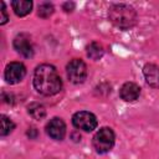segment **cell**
Segmentation results:
<instances>
[{"label":"cell","mask_w":159,"mask_h":159,"mask_svg":"<svg viewBox=\"0 0 159 159\" xmlns=\"http://www.w3.org/2000/svg\"><path fill=\"white\" fill-rule=\"evenodd\" d=\"M34 87L43 96H53L61 91L62 81L53 66L43 63L37 66L35 70Z\"/></svg>","instance_id":"cell-1"},{"label":"cell","mask_w":159,"mask_h":159,"mask_svg":"<svg viewBox=\"0 0 159 159\" xmlns=\"http://www.w3.org/2000/svg\"><path fill=\"white\" fill-rule=\"evenodd\" d=\"M108 17L113 25L122 30H128L137 24L135 10L125 4H116L109 7Z\"/></svg>","instance_id":"cell-2"},{"label":"cell","mask_w":159,"mask_h":159,"mask_svg":"<svg viewBox=\"0 0 159 159\" xmlns=\"http://www.w3.org/2000/svg\"><path fill=\"white\" fill-rule=\"evenodd\" d=\"M114 145V133L111 128H101L93 137V147L97 153L104 154L109 152Z\"/></svg>","instance_id":"cell-3"},{"label":"cell","mask_w":159,"mask_h":159,"mask_svg":"<svg viewBox=\"0 0 159 159\" xmlns=\"http://www.w3.org/2000/svg\"><path fill=\"white\" fill-rule=\"evenodd\" d=\"M67 77L72 83H82L87 77V66L80 58H73L66 67Z\"/></svg>","instance_id":"cell-4"},{"label":"cell","mask_w":159,"mask_h":159,"mask_svg":"<svg viewBox=\"0 0 159 159\" xmlns=\"http://www.w3.org/2000/svg\"><path fill=\"white\" fill-rule=\"evenodd\" d=\"M72 123L76 128L86 130V132L93 130L98 124L96 116L87 111H81V112L75 113L72 117Z\"/></svg>","instance_id":"cell-5"},{"label":"cell","mask_w":159,"mask_h":159,"mask_svg":"<svg viewBox=\"0 0 159 159\" xmlns=\"http://www.w3.org/2000/svg\"><path fill=\"white\" fill-rule=\"evenodd\" d=\"M26 75V68L21 62H11L5 68V80L10 84L19 83Z\"/></svg>","instance_id":"cell-6"},{"label":"cell","mask_w":159,"mask_h":159,"mask_svg":"<svg viewBox=\"0 0 159 159\" xmlns=\"http://www.w3.org/2000/svg\"><path fill=\"white\" fill-rule=\"evenodd\" d=\"M14 47L20 55H22L26 58L34 56V46L31 39L26 34H20L14 39Z\"/></svg>","instance_id":"cell-7"},{"label":"cell","mask_w":159,"mask_h":159,"mask_svg":"<svg viewBox=\"0 0 159 159\" xmlns=\"http://www.w3.org/2000/svg\"><path fill=\"white\" fill-rule=\"evenodd\" d=\"M46 133L56 140H62L66 134V124L61 118H52L47 124H46Z\"/></svg>","instance_id":"cell-8"},{"label":"cell","mask_w":159,"mask_h":159,"mask_svg":"<svg viewBox=\"0 0 159 159\" xmlns=\"http://www.w3.org/2000/svg\"><path fill=\"white\" fill-rule=\"evenodd\" d=\"M139 94H140V88L134 82H125L119 89V96L125 102H134L135 99H138Z\"/></svg>","instance_id":"cell-9"},{"label":"cell","mask_w":159,"mask_h":159,"mask_svg":"<svg viewBox=\"0 0 159 159\" xmlns=\"http://www.w3.org/2000/svg\"><path fill=\"white\" fill-rule=\"evenodd\" d=\"M147 83L153 88H159V67L154 63H147L143 68Z\"/></svg>","instance_id":"cell-10"},{"label":"cell","mask_w":159,"mask_h":159,"mask_svg":"<svg viewBox=\"0 0 159 159\" xmlns=\"http://www.w3.org/2000/svg\"><path fill=\"white\" fill-rule=\"evenodd\" d=\"M11 6L17 16H25L31 11L32 2L30 0H14L11 2Z\"/></svg>","instance_id":"cell-11"},{"label":"cell","mask_w":159,"mask_h":159,"mask_svg":"<svg viewBox=\"0 0 159 159\" xmlns=\"http://www.w3.org/2000/svg\"><path fill=\"white\" fill-rule=\"evenodd\" d=\"M27 112H29V114H30L34 119H37V120L45 118V116H46V109H45V107H43L42 104H40V103H36V102L29 104Z\"/></svg>","instance_id":"cell-12"},{"label":"cell","mask_w":159,"mask_h":159,"mask_svg":"<svg viewBox=\"0 0 159 159\" xmlns=\"http://www.w3.org/2000/svg\"><path fill=\"white\" fill-rule=\"evenodd\" d=\"M103 53H104V50L99 42L93 41L87 46V56L92 60H99L103 56Z\"/></svg>","instance_id":"cell-13"},{"label":"cell","mask_w":159,"mask_h":159,"mask_svg":"<svg viewBox=\"0 0 159 159\" xmlns=\"http://www.w3.org/2000/svg\"><path fill=\"white\" fill-rule=\"evenodd\" d=\"M0 123H1V127H0V135L1 137L7 135L15 128V123L10 118H7L6 116H4V114L0 117Z\"/></svg>","instance_id":"cell-14"},{"label":"cell","mask_w":159,"mask_h":159,"mask_svg":"<svg viewBox=\"0 0 159 159\" xmlns=\"http://www.w3.org/2000/svg\"><path fill=\"white\" fill-rule=\"evenodd\" d=\"M53 14V6L50 2H43L39 6V16L42 19H47Z\"/></svg>","instance_id":"cell-15"},{"label":"cell","mask_w":159,"mask_h":159,"mask_svg":"<svg viewBox=\"0 0 159 159\" xmlns=\"http://www.w3.org/2000/svg\"><path fill=\"white\" fill-rule=\"evenodd\" d=\"M0 6H1V10H0V14H1V16H0V25H4V24H6V21H7V14H6L5 4H4L2 1L0 2Z\"/></svg>","instance_id":"cell-16"},{"label":"cell","mask_w":159,"mask_h":159,"mask_svg":"<svg viewBox=\"0 0 159 159\" xmlns=\"http://www.w3.org/2000/svg\"><path fill=\"white\" fill-rule=\"evenodd\" d=\"M73 7H75V4H73V2H66V4H63V10L67 11V12L72 11Z\"/></svg>","instance_id":"cell-17"},{"label":"cell","mask_w":159,"mask_h":159,"mask_svg":"<svg viewBox=\"0 0 159 159\" xmlns=\"http://www.w3.org/2000/svg\"><path fill=\"white\" fill-rule=\"evenodd\" d=\"M27 135H30V138H36V135H37L36 128H31V129L27 132Z\"/></svg>","instance_id":"cell-18"}]
</instances>
